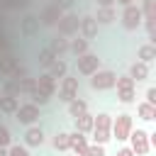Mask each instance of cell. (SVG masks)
Instances as JSON below:
<instances>
[{"label":"cell","instance_id":"cell-1","mask_svg":"<svg viewBox=\"0 0 156 156\" xmlns=\"http://www.w3.org/2000/svg\"><path fill=\"white\" fill-rule=\"evenodd\" d=\"M110 129H112V117H110L107 112H98V115L93 117V129H90L93 141L100 144V146H105V144L112 139Z\"/></svg>","mask_w":156,"mask_h":156},{"label":"cell","instance_id":"cell-2","mask_svg":"<svg viewBox=\"0 0 156 156\" xmlns=\"http://www.w3.org/2000/svg\"><path fill=\"white\" fill-rule=\"evenodd\" d=\"M115 88H117V100H119L122 105H132V102L136 100V83H134L129 76H117Z\"/></svg>","mask_w":156,"mask_h":156},{"label":"cell","instance_id":"cell-3","mask_svg":"<svg viewBox=\"0 0 156 156\" xmlns=\"http://www.w3.org/2000/svg\"><path fill=\"white\" fill-rule=\"evenodd\" d=\"M134 129V122H132V115H127V112H122V115H117V117H112V129H110V134H112V139H117V141H127L129 139V132Z\"/></svg>","mask_w":156,"mask_h":156},{"label":"cell","instance_id":"cell-4","mask_svg":"<svg viewBox=\"0 0 156 156\" xmlns=\"http://www.w3.org/2000/svg\"><path fill=\"white\" fill-rule=\"evenodd\" d=\"M129 149L134 156H146L151 151V141H149V132L146 129H132L129 132Z\"/></svg>","mask_w":156,"mask_h":156},{"label":"cell","instance_id":"cell-5","mask_svg":"<svg viewBox=\"0 0 156 156\" xmlns=\"http://www.w3.org/2000/svg\"><path fill=\"white\" fill-rule=\"evenodd\" d=\"M78 24H80V17H78L76 12H63V15H61V20L56 22L58 37H66V39L78 37Z\"/></svg>","mask_w":156,"mask_h":156},{"label":"cell","instance_id":"cell-6","mask_svg":"<svg viewBox=\"0 0 156 156\" xmlns=\"http://www.w3.org/2000/svg\"><path fill=\"white\" fill-rule=\"evenodd\" d=\"M115 80H117V73L110 71V68H98L93 76H90V88L93 90H112L115 88Z\"/></svg>","mask_w":156,"mask_h":156},{"label":"cell","instance_id":"cell-7","mask_svg":"<svg viewBox=\"0 0 156 156\" xmlns=\"http://www.w3.org/2000/svg\"><path fill=\"white\" fill-rule=\"evenodd\" d=\"M39 117H41V107H37L34 102H22V105L15 110V119H17L20 124H24V127L37 124Z\"/></svg>","mask_w":156,"mask_h":156},{"label":"cell","instance_id":"cell-8","mask_svg":"<svg viewBox=\"0 0 156 156\" xmlns=\"http://www.w3.org/2000/svg\"><path fill=\"white\" fill-rule=\"evenodd\" d=\"M102 66V58H98V54H83V56H76V71L85 78H90L98 68Z\"/></svg>","mask_w":156,"mask_h":156},{"label":"cell","instance_id":"cell-9","mask_svg":"<svg viewBox=\"0 0 156 156\" xmlns=\"http://www.w3.org/2000/svg\"><path fill=\"white\" fill-rule=\"evenodd\" d=\"M119 22H122V27H124L127 32H134V29H139V27H141V10H139V5L134 2V5H127V7H122Z\"/></svg>","mask_w":156,"mask_h":156},{"label":"cell","instance_id":"cell-10","mask_svg":"<svg viewBox=\"0 0 156 156\" xmlns=\"http://www.w3.org/2000/svg\"><path fill=\"white\" fill-rule=\"evenodd\" d=\"M56 93H58V100L63 105H68L71 100H76L78 98V76H63Z\"/></svg>","mask_w":156,"mask_h":156},{"label":"cell","instance_id":"cell-11","mask_svg":"<svg viewBox=\"0 0 156 156\" xmlns=\"http://www.w3.org/2000/svg\"><path fill=\"white\" fill-rule=\"evenodd\" d=\"M61 15H63V12H61L54 2H49V5H44V7H41V12L37 15V20H39V24H41V27H56V22L61 20Z\"/></svg>","mask_w":156,"mask_h":156},{"label":"cell","instance_id":"cell-12","mask_svg":"<svg viewBox=\"0 0 156 156\" xmlns=\"http://www.w3.org/2000/svg\"><path fill=\"white\" fill-rule=\"evenodd\" d=\"M68 139H71V144H68V151L73 154V156H85V151H88V136L85 134H80V132H68Z\"/></svg>","mask_w":156,"mask_h":156},{"label":"cell","instance_id":"cell-13","mask_svg":"<svg viewBox=\"0 0 156 156\" xmlns=\"http://www.w3.org/2000/svg\"><path fill=\"white\" fill-rule=\"evenodd\" d=\"M78 34H80L85 41H93V39H98V22L93 20V15H83V17H80Z\"/></svg>","mask_w":156,"mask_h":156},{"label":"cell","instance_id":"cell-14","mask_svg":"<svg viewBox=\"0 0 156 156\" xmlns=\"http://www.w3.org/2000/svg\"><path fill=\"white\" fill-rule=\"evenodd\" d=\"M44 129L39 127V124H32V127H27V132H24V146L27 149H37V146H41L44 144Z\"/></svg>","mask_w":156,"mask_h":156},{"label":"cell","instance_id":"cell-15","mask_svg":"<svg viewBox=\"0 0 156 156\" xmlns=\"http://www.w3.org/2000/svg\"><path fill=\"white\" fill-rule=\"evenodd\" d=\"M37 90H39V93H44L46 98H54V95H56V90H58V85H56V80H54L49 73H41V76L37 78Z\"/></svg>","mask_w":156,"mask_h":156},{"label":"cell","instance_id":"cell-16","mask_svg":"<svg viewBox=\"0 0 156 156\" xmlns=\"http://www.w3.org/2000/svg\"><path fill=\"white\" fill-rule=\"evenodd\" d=\"M39 20H37V15H24L22 20H20V32L24 34V37H34V34H39Z\"/></svg>","mask_w":156,"mask_h":156},{"label":"cell","instance_id":"cell-17","mask_svg":"<svg viewBox=\"0 0 156 156\" xmlns=\"http://www.w3.org/2000/svg\"><path fill=\"white\" fill-rule=\"evenodd\" d=\"M93 20L98 22V27L100 24H112L117 20V7H98V12L93 15Z\"/></svg>","mask_w":156,"mask_h":156},{"label":"cell","instance_id":"cell-18","mask_svg":"<svg viewBox=\"0 0 156 156\" xmlns=\"http://www.w3.org/2000/svg\"><path fill=\"white\" fill-rule=\"evenodd\" d=\"M134 83H141V80H146L149 78V66L146 63H141V61H134L132 66H129V73H127Z\"/></svg>","mask_w":156,"mask_h":156},{"label":"cell","instance_id":"cell-19","mask_svg":"<svg viewBox=\"0 0 156 156\" xmlns=\"http://www.w3.org/2000/svg\"><path fill=\"white\" fill-rule=\"evenodd\" d=\"M49 49L54 51V56H56V58H61L63 54H68V39L56 34V37H51V41H49Z\"/></svg>","mask_w":156,"mask_h":156},{"label":"cell","instance_id":"cell-20","mask_svg":"<svg viewBox=\"0 0 156 156\" xmlns=\"http://www.w3.org/2000/svg\"><path fill=\"white\" fill-rule=\"evenodd\" d=\"M136 61H141V63H154L156 61V46L154 44H144V46H139L136 49Z\"/></svg>","mask_w":156,"mask_h":156},{"label":"cell","instance_id":"cell-21","mask_svg":"<svg viewBox=\"0 0 156 156\" xmlns=\"http://www.w3.org/2000/svg\"><path fill=\"white\" fill-rule=\"evenodd\" d=\"M139 10H141V24L156 20V0H141Z\"/></svg>","mask_w":156,"mask_h":156},{"label":"cell","instance_id":"cell-22","mask_svg":"<svg viewBox=\"0 0 156 156\" xmlns=\"http://www.w3.org/2000/svg\"><path fill=\"white\" fill-rule=\"evenodd\" d=\"M93 117H95V115H90V112H83L80 117H76V119H73L76 132H80V134H90V129H93Z\"/></svg>","mask_w":156,"mask_h":156},{"label":"cell","instance_id":"cell-23","mask_svg":"<svg viewBox=\"0 0 156 156\" xmlns=\"http://www.w3.org/2000/svg\"><path fill=\"white\" fill-rule=\"evenodd\" d=\"M68 51L73 56H83V54H88V41L83 37H73V39H68Z\"/></svg>","mask_w":156,"mask_h":156},{"label":"cell","instance_id":"cell-24","mask_svg":"<svg viewBox=\"0 0 156 156\" xmlns=\"http://www.w3.org/2000/svg\"><path fill=\"white\" fill-rule=\"evenodd\" d=\"M46 73H49L54 80H56V78H63V76H68V63H66L63 58H56V61L49 66V71H46Z\"/></svg>","mask_w":156,"mask_h":156},{"label":"cell","instance_id":"cell-25","mask_svg":"<svg viewBox=\"0 0 156 156\" xmlns=\"http://www.w3.org/2000/svg\"><path fill=\"white\" fill-rule=\"evenodd\" d=\"M66 107H68V117H73V119H76V117H80L83 112H88V102H85L83 98H76V100H71Z\"/></svg>","mask_w":156,"mask_h":156},{"label":"cell","instance_id":"cell-26","mask_svg":"<svg viewBox=\"0 0 156 156\" xmlns=\"http://www.w3.org/2000/svg\"><path fill=\"white\" fill-rule=\"evenodd\" d=\"M136 115H139V119H144V122H154V119H156V105L139 102V105H136Z\"/></svg>","mask_w":156,"mask_h":156},{"label":"cell","instance_id":"cell-27","mask_svg":"<svg viewBox=\"0 0 156 156\" xmlns=\"http://www.w3.org/2000/svg\"><path fill=\"white\" fill-rule=\"evenodd\" d=\"M68 144H71L68 132H56V134H54V139H51V146H54L56 151H61V154H66V151H68Z\"/></svg>","mask_w":156,"mask_h":156},{"label":"cell","instance_id":"cell-28","mask_svg":"<svg viewBox=\"0 0 156 156\" xmlns=\"http://www.w3.org/2000/svg\"><path fill=\"white\" fill-rule=\"evenodd\" d=\"M20 107V100L12 95H0V112L5 115H15V110Z\"/></svg>","mask_w":156,"mask_h":156},{"label":"cell","instance_id":"cell-29","mask_svg":"<svg viewBox=\"0 0 156 156\" xmlns=\"http://www.w3.org/2000/svg\"><path fill=\"white\" fill-rule=\"evenodd\" d=\"M37 61H39V66H41V68H46V71H49V66L56 61V56H54V51H51L49 46H44V49H39Z\"/></svg>","mask_w":156,"mask_h":156},{"label":"cell","instance_id":"cell-30","mask_svg":"<svg viewBox=\"0 0 156 156\" xmlns=\"http://www.w3.org/2000/svg\"><path fill=\"white\" fill-rule=\"evenodd\" d=\"M34 88H37V78H32V76H27V78L17 80V90H20V95H29Z\"/></svg>","mask_w":156,"mask_h":156},{"label":"cell","instance_id":"cell-31","mask_svg":"<svg viewBox=\"0 0 156 156\" xmlns=\"http://www.w3.org/2000/svg\"><path fill=\"white\" fill-rule=\"evenodd\" d=\"M2 95H12V98H20V90H17V80H12V78H5V83H2Z\"/></svg>","mask_w":156,"mask_h":156},{"label":"cell","instance_id":"cell-32","mask_svg":"<svg viewBox=\"0 0 156 156\" xmlns=\"http://www.w3.org/2000/svg\"><path fill=\"white\" fill-rule=\"evenodd\" d=\"M12 144V132H10V127L7 124H0V146L2 149H7Z\"/></svg>","mask_w":156,"mask_h":156},{"label":"cell","instance_id":"cell-33","mask_svg":"<svg viewBox=\"0 0 156 156\" xmlns=\"http://www.w3.org/2000/svg\"><path fill=\"white\" fill-rule=\"evenodd\" d=\"M7 156H32V154H29V149L24 144H10L7 146Z\"/></svg>","mask_w":156,"mask_h":156},{"label":"cell","instance_id":"cell-34","mask_svg":"<svg viewBox=\"0 0 156 156\" xmlns=\"http://www.w3.org/2000/svg\"><path fill=\"white\" fill-rule=\"evenodd\" d=\"M7 78H12V80H22V78H27V68H24L22 63H15Z\"/></svg>","mask_w":156,"mask_h":156},{"label":"cell","instance_id":"cell-35","mask_svg":"<svg viewBox=\"0 0 156 156\" xmlns=\"http://www.w3.org/2000/svg\"><path fill=\"white\" fill-rule=\"evenodd\" d=\"M85 156H107V154H105V146H100V144H90L88 151H85Z\"/></svg>","mask_w":156,"mask_h":156},{"label":"cell","instance_id":"cell-36","mask_svg":"<svg viewBox=\"0 0 156 156\" xmlns=\"http://www.w3.org/2000/svg\"><path fill=\"white\" fill-rule=\"evenodd\" d=\"M73 2H76V0H54V5H56V7L61 10V12H71Z\"/></svg>","mask_w":156,"mask_h":156},{"label":"cell","instance_id":"cell-37","mask_svg":"<svg viewBox=\"0 0 156 156\" xmlns=\"http://www.w3.org/2000/svg\"><path fill=\"white\" fill-rule=\"evenodd\" d=\"M144 102L156 105V88H149V90H146V100H144Z\"/></svg>","mask_w":156,"mask_h":156},{"label":"cell","instance_id":"cell-38","mask_svg":"<svg viewBox=\"0 0 156 156\" xmlns=\"http://www.w3.org/2000/svg\"><path fill=\"white\" fill-rule=\"evenodd\" d=\"M98 7H115V0H95Z\"/></svg>","mask_w":156,"mask_h":156},{"label":"cell","instance_id":"cell-39","mask_svg":"<svg viewBox=\"0 0 156 156\" xmlns=\"http://www.w3.org/2000/svg\"><path fill=\"white\" fill-rule=\"evenodd\" d=\"M115 156H134V154H132V149H129V146H122V149H119Z\"/></svg>","mask_w":156,"mask_h":156},{"label":"cell","instance_id":"cell-40","mask_svg":"<svg viewBox=\"0 0 156 156\" xmlns=\"http://www.w3.org/2000/svg\"><path fill=\"white\" fill-rule=\"evenodd\" d=\"M115 5H119V7H127V5H134V0H115Z\"/></svg>","mask_w":156,"mask_h":156},{"label":"cell","instance_id":"cell-41","mask_svg":"<svg viewBox=\"0 0 156 156\" xmlns=\"http://www.w3.org/2000/svg\"><path fill=\"white\" fill-rule=\"evenodd\" d=\"M0 156H7V149H2V146H0Z\"/></svg>","mask_w":156,"mask_h":156},{"label":"cell","instance_id":"cell-42","mask_svg":"<svg viewBox=\"0 0 156 156\" xmlns=\"http://www.w3.org/2000/svg\"><path fill=\"white\" fill-rule=\"evenodd\" d=\"M68 156H73V154H68Z\"/></svg>","mask_w":156,"mask_h":156}]
</instances>
